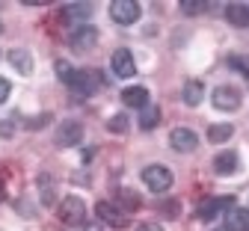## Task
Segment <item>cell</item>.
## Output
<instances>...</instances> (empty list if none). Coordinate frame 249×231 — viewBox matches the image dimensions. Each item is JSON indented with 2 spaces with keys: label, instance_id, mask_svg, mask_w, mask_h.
Instances as JSON below:
<instances>
[{
  "label": "cell",
  "instance_id": "cell-33",
  "mask_svg": "<svg viewBox=\"0 0 249 231\" xmlns=\"http://www.w3.org/2000/svg\"><path fill=\"white\" fill-rule=\"evenodd\" d=\"M213 231H226V228H213Z\"/></svg>",
  "mask_w": 249,
  "mask_h": 231
},
{
  "label": "cell",
  "instance_id": "cell-27",
  "mask_svg": "<svg viewBox=\"0 0 249 231\" xmlns=\"http://www.w3.org/2000/svg\"><path fill=\"white\" fill-rule=\"evenodd\" d=\"M9 92H12V83H9L6 77H0V104H6V98H9Z\"/></svg>",
  "mask_w": 249,
  "mask_h": 231
},
{
  "label": "cell",
  "instance_id": "cell-16",
  "mask_svg": "<svg viewBox=\"0 0 249 231\" xmlns=\"http://www.w3.org/2000/svg\"><path fill=\"white\" fill-rule=\"evenodd\" d=\"M237 166H240L237 151H220V154L213 157V172H216V175H234Z\"/></svg>",
  "mask_w": 249,
  "mask_h": 231
},
{
  "label": "cell",
  "instance_id": "cell-5",
  "mask_svg": "<svg viewBox=\"0 0 249 231\" xmlns=\"http://www.w3.org/2000/svg\"><path fill=\"white\" fill-rule=\"evenodd\" d=\"M95 213H98V219H101L104 225H110V228H128V225H131V216L124 213L116 202H107V199H101V202L95 205Z\"/></svg>",
  "mask_w": 249,
  "mask_h": 231
},
{
  "label": "cell",
  "instance_id": "cell-26",
  "mask_svg": "<svg viewBox=\"0 0 249 231\" xmlns=\"http://www.w3.org/2000/svg\"><path fill=\"white\" fill-rule=\"evenodd\" d=\"M107 130H110V134H124V130H128V116H124V113L113 116V119L107 122Z\"/></svg>",
  "mask_w": 249,
  "mask_h": 231
},
{
  "label": "cell",
  "instance_id": "cell-29",
  "mask_svg": "<svg viewBox=\"0 0 249 231\" xmlns=\"http://www.w3.org/2000/svg\"><path fill=\"white\" fill-rule=\"evenodd\" d=\"M0 137H3V140L12 137V122H3V124H0Z\"/></svg>",
  "mask_w": 249,
  "mask_h": 231
},
{
  "label": "cell",
  "instance_id": "cell-13",
  "mask_svg": "<svg viewBox=\"0 0 249 231\" xmlns=\"http://www.w3.org/2000/svg\"><path fill=\"white\" fill-rule=\"evenodd\" d=\"M122 104L128 107V110L148 107V89L145 86H128V89H122Z\"/></svg>",
  "mask_w": 249,
  "mask_h": 231
},
{
  "label": "cell",
  "instance_id": "cell-15",
  "mask_svg": "<svg viewBox=\"0 0 249 231\" xmlns=\"http://www.w3.org/2000/svg\"><path fill=\"white\" fill-rule=\"evenodd\" d=\"M226 231H249V208H229L226 211Z\"/></svg>",
  "mask_w": 249,
  "mask_h": 231
},
{
  "label": "cell",
  "instance_id": "cell-4",
  "mask_svg": "<svg viewBox=\"0 0 249 231\" xmlns=\"http://www.w3.org/2000/svg\"><path fill=\"white\" fill-rule=\"evenodd\" d=\"M142 184H145L151 193H166V190L175 184V178H172V172H169L166 166L154 163V166H145V169H142Z\"/></svg>",
  "mask_w": 249,
  "mask_h": 231
},
{
  "label": "cell",
  "instance_id": "cell-18",
  "mask_svg": "<svg viewBox=\"0 0 249 231\" xmlns=\"http://www.w3.org/2000/svg\"><path fill=\"white\" fill-rule=\"evenodd\" d=\"M181 98H184L187 107H199L202 98H205V83L202 80H187L184 89H181Z\"/></svg>",
  "mask_w": 249,
  "mask_h": 231
},
{
  "label": "cell",
  "instance_id": "cell-11",
  "mask_svg": "<svg viewBox=\"0 0 249 231\" xmlns=\"http://www.w3.org/2000/svg\"><path fill=\"white\" fill-rule=\"evenodd\" d=\"M169 145H172L175 151L187 154V151H196V148H199V137H196V130H190V127H172Z\"/></svg>",
  "mask_w": 249,
  "mask_h": 231
},
{
  "label": "cell",
  "instance_id": "cell-28",
  "mask_svg": "<svg viewBox=\"0 0 249 231\" xmlns=\"http://www.w3.org/2000/svg\"><path fill=\"white\" fill-rule=\"evenodd\" d=\"M134 231H163V228H160L158 222H140V225H137Z\"/></svg>",
  "mask_w": 249,
  "mask_h": 231
},
{
  "label": "cell",
  "instance_id": "cell-14",
  "mask_svg": "<svg viewBox=\"0 0 249 231\" xmlns=\"http://www.w3.org/2000/svg\"><path fill=\"white\" fill-rule=\"evenodd\" d=\"M92 15V6L89 3H69V6H62L59 9V21L62 24H80Z\"/></svg>",
  "mask_w": 249,
  "mask_h": 231
},
{
  "label": "cell",
  "instance_id": "cell-8",
  "mask_svg": "<svg viewBox=\"0 0 249 231\" xmlns=\"http://www.w3.org/2000/svg\"><path fill=\"white\" fill-rule=\"evenodd\" d=\"M80 140H83V124L80 122H62L56 127V137H53L56 148H74V145H80Z\"/></svg>",
  "mask_w": 249,
  "mask_h": 231
},
{
  "label": "cell",
  "instance_id": "cell-23",
  "mask_svg": "<svg viewBox=\"0 0 249 231\" xmlns=\"http://www.w3.org/2000/svg\"><path fill=\"white\" fill-rule=\"evenodd\" d=\"M158 211H160L163 219H175V216L181 213V202H178V199H166V202L158 205Z\"/></svg>",
  "mask_w": 249,
  "mask_h": 231
},
{
  "label": "cell",
  "instance_id": "cell-7",
  "mask_svg": "<svg viewBox=\"0 0 249 231\" xmlns=\"http://www.w3.org/2000/svg\"><path fill=\"white\" fill-rule=\"evenodd\" d=\"M110 69H113V74H116V77H122V80L134 77V74H137L134 53H131L128 48H119V51H113V56H110Z\"/></svg>",
  "mask_w": 249,
  "mask_h": 231
},
{
  "label": "cell",
  "instance_id": "cell-2",
  "mask_svg": "<svg viewBox=\"0 0 249 231\" xmlns=\"http://www.w3.org/2000/svg\"><path fill=\"white\" fill-rule=\"evenodd\" d=\"M56 216H59L62 225H83L86 202L80 199V195H66V199L59 202V208H56Z\"/></svg>",
  "mask_w": 249,
  "mask_h": 231
},
{
  "label": "cell",
  "instance_id": "cell-3",
  "mask_svg": "<svg viewBox=\"0 0 249 231\" xmlns=\"http://www.w3.org/2000/svg\"><path fill=\"white\" fill-rule=\"evenodd\" d=\"M110 18L119 24V27H131L142 18V6L137 0H113L110 3Z\"/></svg>",
  "mask_w": 249,
  "mask_h": 231
},
{
  "label": "cell",
  "instance_id": "cell-30",
  "mask_svg": "<svg viewBox=\"0 0 249 231\" xmlns=\"http://www.w3.org/2000/svg\"><path fill=\"white\" fill-rule=\"evenodd\" d=\"M80 231H104V228H101L98 222H83V225H80Z\"/></svg>",
  "mask_w": 249,
  "mask_h": 231
},
{
  "label": "cell",
  "instance_id": "cell-6",
  "mask_svg": "<svg viewBox=\"0 0 249 231\" xmlns=\"http://www.w3.org/2000/svg\"><path fill=\"white\" fill-rule=\"evenodd\" d=\"M211 104H213L216 110H223V113H234V110L243 104V95H240V89H234V86H216V89L211 92Z\"/></svg>",
  "mask_w": 249,
  "mask_h": 231
},
{
  "label": "cell",
  "instance_id": "cell-32",
  "mask_svg": "<svg viewBox=\"0 0 249 231\" xmlns=\"http://www.w3.org/2000/svg\"><path fill=\"white\" fill-rule=\"evenodd\" d=\"M6 199V187H3V181H0V202Z\"/></svg>",
  "mask_w": 249,
  "mask_h": 231
},
{
  "label": "cell",
  "instance_id": "cell-9",
  "mask_svg": "<svg viewBox=\"0 0 249 231\" xmlns=\"http://www.w3.org/2000/svg\"><path fill=\"white\" fill-rule=\"evenodd\" d=\"M98 36L101 33L92 27V24H83V27H77L74 33H71V39H69V45L77 51V53H86V51H92L98 45Z\"/></svg>",
  "mask_w": 249,
  "mask_h": 231
},
{
  "label": "cell",
  "instance_id": "cell-31",
  "mask_svg": "<svg viewBox=\"0 0 249 231\" xmlns=\"http://www.w3.org/2000/svg\"><path fill=\"white\" fill-rule=\"evenodd\" d=\"M92 157H95V148H86V151H83V163H89Z\"/></svg>",
  "mask_w": 249,
  "mask_h": 231
},
{
  "label": "cell",
  "instance_id": "cell-20",
  "mask_svg": "<svg viewBox=\"0 0 249 231\" xmlns=\"http://www.w3.org/2000/svg\"><path fill=\"white\" fill-rule=\"evenodd\" d=\"M36 184H39V193H42V205H45V208H51V205L56 202V187H53V178H51L48 172H42Z\"/></svg>",
  "mask_w": 249,
  "mask_h": 231
},
{
  "label": "cell",
  "instance_id": "cell-12",
  "mask_svg": "<svg viewBox=\"0 0 249 231\" xmlns=\"http://www.w3.org/2000/svg\"><path fill=\"white\" fill-rule=\"evenodd\" d=\"M113 202H116L124 213H134V211L142 208V195H140L137 190H131V187H116V190H113Z\"/></svg>",
  "mask_w": 249,
  "mask_h": 231
},
{
  "label": "cell",
  "instance_id": "cell-10",
  "mask_svg": "<svg viewBox=\"0 0 249 231\" xmlns=\"http://www.w3.org/2000/svg\"><path fill=\"white\" fill-rule=\"evenodd\" d=\"M226 208H234V195H213V199H205V202L199 205V211H196V219L211 222L216 213L226 211Z\"/></svg>",
  "mask_w": 249,
  "mask_h": 231
},
{
  "label": "cell",
  "instance_id": "cell-21",
  "mask_svg": "<svg viewBox=\"0 0 249 231\" xmlns=\"http://www.w3.org/2000/svg\"><path fill=\"white\" fill-rule=\"evenodd\" d=\"M158 124H160V107L158 104H148L140 110V127L142 130H154Z\"/></svg>",
  "mask_w": 249,
  "mask_h": 231
},
{
  "label": "cell",
  "instance_id": "cell-19",
  "mask_svg": "<svg viewBox=\"0 0 249 231\" xmlns=\"http://www.w3.org/2000/svg\"><path fill=\"white\" fill-rule=\"evenodd\" d=\"M226 21L231 27H249V3H229L226 6Z\"/></svg>",
  "mask_w": 249,
  "mask_h": 231
},
{
  "label": "cell",
  "instance_id": "cell-24",
  "mask_svg": "<svg viewBox=\"0 0 249 231\" xmlns=\"http://www.w3.org/2000/svg\"><path fill=\"white\" fill-rule=\"evenodd\" d=\"M229 65L234 71H240L243 77H249V53H231L229 56Z\"/></svg>",
  "mask_w": 249,
  "mask_h": 231
},
{
  "label": "cell",
  "instance_id": "cell-1",
  "mask_svg": "<svg viewBox=\"0 0 249 231\" xmlns=\"http://www.w3.org/2000/svg\"><path fill=\"white\" fill-rule=\"evenodd\" d=\"M56 77L66 83L71 92H77V95H92V92H98V86H101V77L95 74V71H86V69H71V65L66 62V59H56Z\"/></svg>",
  "mask_w": 249,
  "mask_h": 231
},
{
  "label": "cell",
  "instance_id": "cell-25",
  "mask_svg": "<svg viewBox=\"0 0 249 231\" xmlns=\"http://www.w3.org/2000/svg\"><path fill=\"white\" fill-rule=\"evenodd\" d=\"M211 6L208 3H199V0H184L181 3V15H187V18H193V15H202V12H208Z\"/></svg>",
  "mask_w": 249,
  "mask_h": 231
},
{
  "label": "cell",
  "instance_id": "cell-17",
  "mask_svg": "<svg viewBox=\"0 0 249 231\" xmlns=\"http://www.w3.org/2000/svg\"><path fill=\"white\" fill-rule=\"evenodd\" d=\"M9 62H12V69L18 71V74H33V56H30V51H24V48H12L9 51Z\"/></svg>",
  "mask_w": 249,
  "mask_h": 231
},
{
  "label": "cell",
  "instance_id": "cell-22",
  "mask_svg": "<svg viewBox=\"0 0 249 231\" xmlns=\"http://www.w3.org/2000/svg\"><path fill=\"white\" fill-rule=\"evenodd\" d=\"M231 137H234V127H231L229 122H223V124H211V127H208V140L216 142V145L226 142V140H231Z\"/></svg>",
  "mask_w": 249,
  "mask_h": 231
},
{
  "label": "cell",
  "instance_id": "cell-34",
  "mask_svg": "<svg viewBox=\"0 0 249 231\" xmlns=\"http://www.w3.org/2000/svg\"><path fill=\"white\" fill-rule=\"evenodd\" d=\"M0 33H3V24H0Z\"/></svg>",
  "mask_w": 249,
  "mask_h": 231
}]
</instances>
